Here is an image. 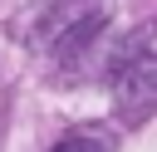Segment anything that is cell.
<instances>
[{
  "instance_id": "2",
  "label": "cell",
  "mask_w": 157,
  "mask_h": 152,
  "mask_svg": "<svg viewBox=\"0 0 157 152\" xmlns=\"http://www.w3.org/2000/svg\"><path fill=\"white\" fill-rule=\"evenodd\" d=\"M118 142H113V132L108 127H74V132H64L49 152H113Z\"/></svg>"
},
{
  "instance_id": "1",
  "label": "cell",
  "mask_w": 157,
  "mask_h": 152,
  "mask_svg": "<svg viewBox=\"0 0 157 152\" xmlns=\"http://www.w3.org/2000/svg\"><path fill=\"white\" fill-rule=\"evenodd\" d=\"M113 83V113L123 127H142L157 113V29H137L118 44L108 64Z\"/></svg>"
}]
</instances>
